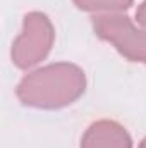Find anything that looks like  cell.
<instances>
[{
	"instance_id": "obj_5",
	"label": "cell",
	"mask_w": 146,
	"mask_h": 148,
	"mask_svg": "<svg viewBox=\"0 0 146 148\" xmlns=\"http://www.w3.org/2000/svg\"><path fill=\"white\" fill-rule=\"evenodd\" d=\"M74 3L86 12L93 14H119L127 10L134 0H72Z\"/></svg>"
},
{
	"instance_id": "obj_6",
	"label": "cell",
	"mask_w": 146,
	"mask_h": 148,
	"mask_svg": "<svg viewBox=\"0 0 146 148\" xmlns=\"http://www.w3.org/2000/svg\"><path fill=\"white\" fill-rule=\"evenodd\" d=\"M136 21H138V24H141L143 28H146V0L136 10Z\"/></svg>"
},
{
	"instance_id": "obj_4",
	"label": "cell",
	"mask_w": 146,
	"mask_h": 148,
	"mask_svg": "<svg viewBox=\"0 0 146 148\" xmlns=\"http://www.w3.org/2000/svg\"><path fill=\"white\" fill-rule=\"evenodd\" d=\"M81 148H132L127 129L115 121L93 122L81 138Z\"/></svg>"
},
{
	"instance_id": "obj_2",
	"label": "cell",
	"mask_w": 146,
	"mask_h": 148,
	"mask_svg": "<svg viewBox=\"0 0 146 148\" xmlns=\"http://www.w3.org/2000/svg\"><path fill=\"white\" fill-rule=\"evenodd\" d=\"M55 41L52 21L43 12H29L23 19V29L12 43V62L19 69H29L46 59Z\"/></svg>"
},
{
	"instance_id": "obj_1",
	"label": "cell",
	"mask_w": 146,
	"mask_h": 148,
	"mask_svg": "<svg viewBox=\"0 0 146 148\" xmlns=\"http://www.w3.org/2000/svg\"><path fill=\"white\" fill-rule=\"evenodd\" d=\"M84 90V71L69 62H57L26 74L16 93L23 105L52 110L74 103Z\"/></svg>"
},
{
	"instance_id": "obj_7",
	"label": "cell",
	"mask_w": 146,
	"mask_h": 148,
	"mask_svg": "<svg viewBox=\"0 0 146 148\" xmlns=\"http://www.w3.org/2000/svg\"><path fill=\"white\" fill-rule=\"evenodd\" d=\"M138 148H146V138L141 141V143H139V147H138Z\"/></svg>"
},
{
	"instance_id": "obj_3",
	"label": "cell",
	"mask_w": 146,
	"mask_h": 148,
	"mask_svg": "<svg viewBox=\"0 0 146 148\" xmlns=\"http://www.w3.org/2000/svg\"><path fill=\"white\" fill-rule=\"evenodd\" d=\"M96 36L108 41L131 62L146 64V28L131 17L119 14H98L91 19Z\"/></svg>"
}]
</instances>
